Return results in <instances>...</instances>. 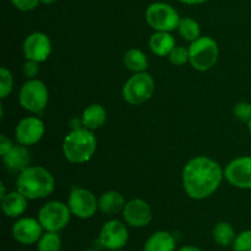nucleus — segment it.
<instances>
[{"label": "nucleus", "mask_w": 251, "mask_h": 251, "mask_svg": "<svg viewBox=\"0 0 251 251\" xmlns=\"http://www.w3.org/2000/svg\"><path fill=\"white\" fill-rule=\"evenodd\" d=\"M107 110L103 105L98 103L90 104L87 108H85L81 117V124L83 127L88 130H97L102 127L107 122Z\"/></svg>", "instance_id": "6ab92c4d"}, {"label": "nucleus", "mask_w": 251, "mask_h": 251, "mask_svg": "<svg viewBox=\"0 0 251 251\" xmlns=\"http://www.w3.org/2000/svg\"><path fill=\"white\" fill-rule=\"evenodd\" d=\"M51 53L50 38L43 32H33L24 41V54L26 60L43 63Z\"/></svg>", "instance_id": "f8f14e48"}, {"label": "nucleus", "mask_w": 251, "mask_h": 251, "mask_svg": "<svg viewBox=\"0 0 251 251\" xmlns=\"http://www.w3.org/2000/svg\"><path fill=\"white\" fill-rule=\"evenodd\" d=\"M213 240L221 247L233 245L235 240V230L233 226L228 222H218L212 230Z\"/></svg>", "instance_id": "5701e85b"}, {"label": "nucleus", "mask_w": 251, "mask_h": 251, "mask_svg": "<svg viewBox=\"0 0 251 251\" xmlns=\"http://www.w3.org/2000/svg\"><path fill=\"white\" fill-rule=\"evenodd\" d=\"M14 146L11 142V140L6 136V135H0V156H4L7 152L11 150V147Z\"/></svg>", "instance_id": "2f4dec72"}, {"label": "nucleus", "mask_w": 251, "mask_h": 251, "mask_svg": "<svg viewBox=\"0 0 251 251\" xmlns=\"http://www.w3.org/2000/svg\"><path fill=\"white\" fill-rule=\"evenodd\" d=\"M225 178V169L206 156L191 158L184 166L181 183L186 195L193 200H205L216 193Z\"/></svg>", "instance_id": "f257e3e1"}, {"label": "nucleus", "mask_w": 251, "mask_h": 251, "mask_svg": "<svg viewBox=\"0 0 251 251\" xmlns=\"http://www.w3.org/2000/svg\"><path fill=\"white\" fill-rule=\"evenodd\" d=\"M123 61H124L125 68L134 74L144 73V71L147 70V66H149V59H147L146 54L137 48L129 49L124 54Z\"/></svg>", "instance_id": "4be33fe9"}, {"label": "nucleus", "mask_w": 251, "mask_h": 251, "mask_svg": "<svg viewBox=\"0 0 251 251\" xmlns=\"http://www.w3.org/2000/svg\"><path fill=\"white\" fill-rule=\"evenodd\" d=\"M55 1L56 0H39V2H41V4H44V5H51V4H54Z\"/></svg>", "instance_id": "c9c22d12"}, {"label": "nucleus", "mask_w": 251, "mask_h": 251, "mask_svg": "<svg viewBox=\"0 0 251 251\" xmlns=\"http://www.w3.org/2000/svg\"><path fill=\"white\" fill-rule=\"evenodd\" d=\"M85 251H96V250H91V249H88V250H85Z\"/></svg>", "instance_id": "4c0bfd02"}, {"label": "nucleus", "mask_w": 251, "mask_h": 251, "mask_svg": "<svg viewBox=\"0 0 251 251\" xmlns=\"http://www.w3.org/2000/svg\"><path fill=\"white\" fill-rule=\"evenodd\" d=\"M5 167L11 172L21 173L26 168H28L31 163V153L27 150V146L24 145H14L6 154L1 157Z\"/></svg>", "instance_id": "dca6fc26"}, {"label": "nucleus", "mask_w": 251, "mask_h": 251, "mask_svg": "<svg viewBox=\"0 0 251 251\" xmlns=\"http://www.w3.org/2000/svg\"><path fill=\"white\" fill-rule=\"evenodd\" d=\"M225 178L237 189H251V156H242L232 159L225 168Z\"/></svg>", "instance_id": "9d476101"}, {"label": "nucleus", "mask_w": 251, "mask_h": 251, "mask_svg": "<svg viewBox=\"0 0 251 251\" xmlns=\"http://www.w3.org/2000/svg\"><path fill=\"white\" fill-rule=\"evenodd\" d=\"M97 150V139L92 130L83 126L75 127L65 136L63 142L64 157L70 163L83 164L91 161Z\"/></svg>", "instance_id": "7ed1b4c3"}, {"label": "nucleus", "mask_w": 251, "mask_h": 251, "mask_svg": "<svg viewBox=\"0 0 251 251\" xmlns=\"http://www.w3.org/2000/svg\"><path fill=\"white\" fill-rule=\"evenodd\" d=\"M98 239L104 249L110 251L122 250L129 240V230L122 221L110 220L100 228Z\"/></svg>", "instance_id": "9b49d317"}, {"label": "nucleus", "mask_w": 251, "mask_h": 251, "mask_svg": "<svg viewBox=\"0 0 251 251\" xmlns=\"http://www.w3.org/2000/svg\"><path fill=\"white\" fill-rule=\"evenodd\" d=\"M1 200V210L6 217L17 218L25 213L28 206V199L22 195L19 191L7 193Z\"/></svg>", "instance_id": "f3484780"}, {"label": "nucleus", "mask_w": 251, "mask_h": 251, "mask_svg": "<svg viewBox=\"0 0 251 251\" xmlns=\"http://www.w3.org/2000/svg\"><path fill=\"white\" fill-rule=\"evenodd\" d=\"M247 125H248V130H249V132L251 134V119L247 123Z\"/></svg>", "instance_id": "e433bc0d"}, {"label": "nucleus", "mask_w": 251, "mask_h": 251, "mask_svg": "<svg viewBox=\"0 0 251 251\" xmlns=\"http://www.w3.org/2000/svg\"><path fill=\"white\" fill-rule=\"evenodd\" d=\"M149 46L157 56H168L176 47V39L171 32H154L150 38Z\"/></svg>", "instance_id": "412c9836"}, {"label": "nucleus", "mask_w": 251, "mask_h": 251, "mask_svg": "<svg viewBox=\"0 0 251 251\" xmlns=\"http://www.w3.org/2000/svg\"><path fill=\"white\" fill-rule=\"evenodd\" d=\"M178 1L185 5H201V4H205V2L208 1V0H178Z\"/></svg>", "instance_id": "473e14b6"}, {"label": "nucleus", "mask_w": 251, "mask_h": 251, "mask_svg": "<svg viewBox=\"0 0 251 251\" xmlns=\"http://www.w3.org/2000/svg\"><path fill=\"white\" fill-rule=\"evenodd\" d=\"M154 80L147 71L130 76L123 87V98L131 105L146 103L154 92Z\"/></svg>", "instance_id": "39448f33"}, {"label": "nucleus", "mask_w": 251, "mask_h": 251, "mask_svg": "<svg viewBox=\"0 0 251 251\" xmlns=\"http://www.w3.org/2000/svg\"><path fill=\"white\" fill-rule=\"evenodd\" d=\"M71 211L68 203L61 201H49L38 212V221L46 232H60L70 222Z\"/></svg>", "instance_id": "6e6552de"}, {"label": "nucleus", "mask_w": 251, "mask_h": 251, "mask_svg": "<svg viewBox=\"0 0 251 251\" xmlns=\"http://www.w3.org/2000/svg\"><path fill=\"white\" fill-rule=\"evenodd\" d=\"M44 131V123L39 118L27 117L17 123L15 127V137L19 144L29 147L41 141Z\"/></svg>", "instance_id": "ddd939ff"}, {"label": "nucleus", "mask_w": 251, "mask_h": 251, "mask_svg": "<svg viewBox=\"0 0 251 251\" xmlns=\"http://www.w3.org/2000/svg\"><path fill=\"white\" fill-rule=\"evenodd\" d=\"M55 188V180L50 172L41 166H29L16 179V190L28 200H39L50 195Z\"/></svg>", "instance_id": "f03ea898"}, {"label": "nucleus", "mask_w": 251, "mask_h": 251, "mask_svg": "<svg viewBox=\"0 0 251 251\" xmlns=\"http://www.w3.org/2000/svg\"><path fill=\"white\" fill-rule=\"evenodd\" d=\"M114 251H123V250H114Z\"/></svg>", "instance_id": "58836bf2"}, {"label": "nucleus", "mask_w": 251, "mask_h": 251, "mask_svg": "<svg viewBox=\"0 0 251 251\" xmlns=\"http://www.w3.org/2000/svg\"><path fill=\"white\" fill-rule=\"evenodd\" d=\"M14 87V76L5 66L0 69V98L5 100Z\"/></svg>", "instance_id": "a878e982"}, {"label": "nucleus", "mask_w": 251, "mask_h": 251, "mask_svg": "<svg viewBox=\"0 0 251 251\" xmlns=\"http://www.w3.org/2000/svg\"><path fill=\"white\" fill-rule=\"evenodd\" d=\"M125 203H126V201L119 191L109 190L103 193L98 198V210L103 215L114 216L119 212H123Z\"/></svg>", "instance_id": "a211bd4d"}, {"label": "nucleus", "mask_w": 251, "mask_h": 251, "mask_svg": "<svg viewBox=\"0 0 251 251\" xmlns=\"http://www.w3.org/2000/svg\"><path fill=\"white\" fill-rule=\"evenodd\" d=\"M68 206L75 217L88 220L97 212L98 199L87 189L76 188L69 195Z\"/></svg>", "instance_id": "1a4fd4ad"}, {"label": "nucleus", "mask_w": 251, "mask_h": 251, "mask_svg": "<svg viewBox=\"0 0 251 251\" xmlns=\"http://www.w3.org/2000/svg\"><path fill=\"white\" fill-rule=\"evenodd\" d=\"M39 73V63L33 60H26L24 65V74L28 80L34 78Z\"/></svg>", "instance_id": "7c9ffc66"}, {"label": "nucleus", "mask_w": 251, "mask_h": 251, "mask_svg": "<svg viewBox=\"0 0 251 251\" xmlns=\"http://www.w3.org/2000/svg\"><path fill=\"white\" fill-rule=\"evenodd\" d=\"M179 251H202L199 249L198 247H194V245H184L183 248H180Z\"/></svg>", "instance_id": "72a5a7b5"}, {"label": "nucleus", "mask_w": 251, "mask_h": 251, "mask_svg": "<svg viewBox=\"0 0 251 251\" xmlns=\"http://www.w3.org/2000/svg\"><path fill=\"white\" fill-rule=\"evenodd\" d=\"M235 118L243 123H248L251 119V103L249 102H239L235 104L234 109H233Z\"/></svg>", "instance_id": "c85d7f7f"}, {"label": "nucleus", "mask_w": 251, "mask_h": 251, "mask_svg": "<svg viewBox=\"0 0 251 251\" xmlns=\"http://www.w3.org/2000/svg\"><path fill=\"white\" fill-rule=\"evenodd\" d=\"M234 251H251V229L244 230L235 237L233 243Z\"/></svg>", "instance_id": "cd10ccee"}, {"label": "nucleus", "mask_w": 251, "mask_h": 251, "mask_svg": "<svg viewBox=\"0 0 251 251\" xmlns=\"http://www.w3.org/2000/svg\"><path fill=\"white\" fill-rule=\"evenodd\" d=\"M61 239L56 232H46L37 243V251H60Z\"/></svg>", "instance_id": "393cba45"}, {"label": "nucleus", "mask_w": 251, "mask_h": 251, "mask_svg": "<svg viewBox=\"0 0 251 251\" xmlns=\"http://www.w3.org/2000/svg\"><path fill=\"white\" fill-rule=\"evenodd\" d=\"M6 195V191H5V185L4 183H0V199H2Z\"/></svg>", "instance_id": "f704fd0d"}, {"label": "nucleus", "mask_w": 251, "mask_h": 251, "mask_svg": "<svg viewBox=\"0 0 251 251\" xmlns=\"http://www.w3.org/2000/svg\"><path fill=\"white\" fill-rule=\"evenodd\" d=\"M169 61L176 66H183L186 63H189V48H185L183 46H176L173 50L168 55Z\"/></svg>", "instance_id": "bb28decb"}, {"label": "nucleus", "mask_w": 251, "mask_h": 251, "mask_svg": "<svg viewBox=\"0 0 251 251\" xmlns=\"http://www.w3.org/2000/svg\"><path fill=\"white\" fill-rule=\"evenodd\" d=\"M146 22L156 32H173L178 28L181 17L172 5L167 2H153L146 10Z\"/></svg>", "instance_id": "0eeeda50"}, {"label": "nucleus", "mask_w": 251, "mask_h": 251, "mask_svg": "<svg viewBox=\"0 0 251 251\" xmlns=\"http://www.w3.org/2000/svg\"><path fill=\"white\" fill-rule=\"evenodd\" d=\"M125 223L134 228H144L152 221V208L142 199H131L123 210Z\"/></svg>", "instance_id": "4468645a"}, {"label": "nucleus", "mask_w": 251, "mask_h": 251, "mask_svg": "<svg viewBox=\"0 0 251 251\" xmlns=\"http://www.w3.org/2000/svg\"><path fill=\"white\" fill-rule=\"evenodd\" d=\"M11 4L20 11H32L36 9L39 4V0H10Z\"/></svg>", "instance_id": "c756f323"}, {"label": "nucleus", "mask_w": 251, "mask_h": 251, "mask_svg": "<svg viewBox=\"0 0 251 251\" xmlns=\"http://www.w3.org/2000/svg\"><path fill=\"white\" fill-rule=\"evenodd\" d=\"M176 238L166 230L153 233L144 245V251H176Z\"/></svg>", "instance_id": "aec40b11"}, {"label": "nucleus", "mask_w": 251, "mask_h": 251, "mask_svg": "<svg viewBox=\"0 0 251 251\" xmlns=\"http://www.w3.org/2000/svg\"><path fill=\"white\" fill-rule=\"evenodd\" d=\"M49 100L48 88L43 81L31 78L22 85L19 92V102L25 110L39 114L46 109Z\"/></svg>", "instance_id": "423d86ee"}, {"label": "nucleus", "mask_w": 251, "mask_h": 251, "mask_svg": "<svg viewBox=\"0 0 251 251\" xmlns=\"http://www.w3.org/2000/svg\"><path fill=\"white\" fill-rule=\"evenodd\" d=\"M178 33L180 34L181 38L184 41L194 42L201 37V28L200 25L196 20L191 19V17H181L178 25Z\"/></svg>", "instance_id": "b1692460"}, {"label": "nucleus", "mask_w": 251, "mask_h": 251, "mask_svg": "<svg viewBox=\"0 0 251 251\" xmlns=\"http://www.w3.org/2000/svg\"><path fill=\"white\" fill-rule=\"evenodd\" d=\"M43 227L38 218L22 217L19 218L12 226V237L22 245H32L38 243L43 235Z\"/></svg>", "instance_id": "2eb2a0df"}, {"label": "nucleus", "mask_w": 251, "mask_h": 251, "mask_svg": "<svg viewBox=\"0 0 251 251\" xmlns=\"http://www.w3.org/2000/svg\"><path fill=\"white\" fill-rule=\"evenodd\" d=\"M218 55V44L212 37L201 36L189 46V63L198 71H207L212 69L217 63Z\"/></svg>", "instance_id": "20e7f679"}]
</instances>
